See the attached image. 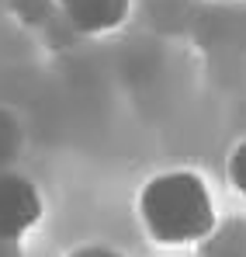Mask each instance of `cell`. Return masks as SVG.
<instances>
[{"mask_svg":"<svg viewBox=\"0 0 246 257\" xmlns=\"http://www.w3.org/2000/svg\"><path fill=\"white\" fill-rule=\"evenodd\" d=\"M56 4H59V7H66V4H73V0H56Z\"/></svg>","mask_w":246,"mask_h":257,"instance_id":"8","label":"cell"},{"mask_svg":"<svg viewBox=\"0 0 246 257\" xmlns=\"http://www.w3.org/2000/svg\"><path fill=\"white\" fill-rule=\"evenodd\" d=\"M45 202L32 177L14 171H0V240L21 243L39 226Z\"/></svg>","mask_w":246,"mask_h":257,"instance_id":"2","label":"cell"},{"mask_svg":"<svg viewBox=\"0 0 246 257\" xmlns=\"http://www.w3.org/2000/svg\"><path fill=\"white\" fill-rule=\"evenodd\" d=\"M225 171H229V184H232V188H236V191H239V195L246 198V139L232 146Z\"/></svg>","mask_w":246,"mask_h":257,"instance_id":"5","label":"cell"},{"mask_svg":"<svg viewBox=\"0 0 246 257\" xmlns=\"http://www.w3.org/2000/svg\"><path fill=\"white\" fill-rule=\"evenodd\" d=\"M21 150V125L11 111L0 108V171H7V164L18 157Z\"/></svg>","mask_w":246,"mask_h":257,"instance_id":"4","label":"cell"},{"mask_svg":"<svg viewBox=\"0 0 246 257\" xmlns=\"http://www.w3.org/2000/svg\"><path fill=\"white\" fill-rule=\"evenodd\" d=\"M66 257H122L115 247H101V243H87V247H77V250H70Z\"/></svg>","mask_w":246,"mask_h":257,"instance_id":"6","label":"cell"},{"mask_svg":"<svg viewBox=\"0 0 246 257\" xmlns=\"http://www.w3.org/2000/svg\"><path fill=\"white\" fill-rule=\"evenodd\" d=\"M128 7H132V0H73L63 7V14L73 32L104 35V32H115L128 18Z\"/></svg>","mask_w":246,"mask_h":257,"instance_id":"3","label":"cell"},{"mask_svg":"<svg viewBox=\"0 0 246 257\" xmlns=\"http://www.w3.org/2000/svg\"><path fill=\"white\" fill-rule=\"evenodd\" d=\"M139 219L153 243L191 247L211 236L215 202L205 177L194 171H163L139 191Z\"/></svg>","mask_w":246,"mask_h":257,"instance_id":"1","label":"cell"},{"mask_svg":"<svg viewBox=\"0 0 246 257\" xmlns=\"http://www.w3.org/2000/svg\"><path fill=\"white\" fill-rule=\"evenodd\" d=\"M0 257H25V254H21V243H11V240H0Z\"/></svg>","mask_w":246,"mask_h":257,"instance_id":"7","label":"cell"}]
</instances>
